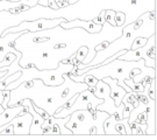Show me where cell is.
I'll return each instance as SVG.
<instances>
[{
  "instance_id": "1",
  "label": "cell",
  "mask_w": 157,
  "mask_h": 140,
  "mask_svg": "<svg viewBox=\"0 0 157 140\" xmlns=\"http://www.w3.org/2000/svg\"><path fill=\"white\" fill-rule=\"evenodd\" d=\"M73 64H65L62 61L58 62L57 69H48V70H40L36 67L21 68V76L14 82H11L6 86V89L13 90L26 81L32 79H41L45 85H59L64 82L63 74L70 73L72 70Z\"/></svg>"
},
{
  "instance_id": "2",
  "label": "cell",
  "mask_w": 157,
  "mask_h": 140,
  "mask_svg": "<svg viewBox=\"0 0 157 140\" xmlns=\"http://www.w3.org/2000/svg\"><path fill=\"white\" fill-rule=\"evenodd\" d=\"M108 116L109 113L100 110H97L95 116L91 114L87 110H76L70 114L65 126L72 131V134H87L92 126H97L101 134H105L104 120Z\"/></svg>"
},
{
  "instance_id": "3",
  "label": "cell",
  "mask_w": 157,
  "mask_h": 140,
  "mask_svg": "<svg viewBox=\"0 0 157 140\" xmlns=\"http://www.w3.org/2000/svg\"><path fill=\"white\" fill-rule=\"evenodd\" d=\"M67 19L64 18H56V19H37V20H25L21 23L11 28H7L1 36H5L8 33H17V32H29V33H35V32H42L47 29H52L56 26L61 25V22L65 21Z\"/></svg>"
},
{
  "instance_id": "4",
  "label": "cell",
  "mask_w": 157,
  "mask_h": 140,
  "mask_svg": "<svg viewBox=\"0 0 157 140\" xmlns=\"http://www.w3.org/2000/svg\"><path fill=\"white\" fill-rule=\"evenodd\" d=\"M109 94H111V89H109L108 84L105 83L102 79H98V82L95 84V91L93 95H94L95 97H98V98H101L104 102L97 106V110L105 111V112H107V113H109V114L115 113V112H121V113H122L124 104L121 102V104L117 106V105L114 104L113 98L109 96Z\"/></svg>"
},
{
  "instance_id": "5",
  "label": "cell",
  "mask_w": 157,
  "mask_h": 140,
  "mask_svg": "<svg viewBox=\"0 0 157 140\" xmlns=\"http://www.w3.org/2000/svg\"><path fill=\"white\" fill-rule=\"evenodd\" d=\"M154 45H156V35H155V33L151 34L150 38H148V41H147V43L144 46H142L140 48H136V49H128V50L124 51V54H121L119 56V58L124 60V61H137L140 58H143L144 64L147 67L156 68V58H151L148 54V49Z\"/></svg>"
},
{
  "instance_id": "6",
  "label": "cell",
  "mask_w": 157,
  "mask_h": 140,
  "mask_svg": "<svg viewBox=\"0 0 157 140\" xmlns=\"http://www.w3.org/2000/svg\"><path fill=\"white\" fill-rule=\"evenodd\" d=\"M61 28L64 29H72V28H83L91 34H99L102 30V26L93 22L92 20H65L61 22Z\"/></svg>"
},
{
  "instance_id": "7",
  "label": "cell",
  "mask_w": 157,
  "mask_h": 140,
  "mask_svg": "<svg viewBox=\"0 0 157 140\" xmlns=\"http://www.w3.org/2000/svg\"><path fill=\"white\" fill-rule=\"evenodd\" d=\"M33 117L30 112H26L25 114H20L12 119L10 123L14 127V134H29V129Z\"/></svg>"
},
{
  "instance_id": "8",
  "label": "cell",
  "mask_w": 157,
  "mask_h": 140,
  "mask_svg": "<svg viewBox=\"0 0 157 140\" xmlns=\"http://www.w3.org/2000/svg\"><path fill=\"white\" fill-rule=\"evenodd\" d=\"M26 112H28V106L27 105L17 104V105L6 107L5 110L2 111V113H0V126L10 123L14 117L20 116V114H25Z\"/></svg>"
},
{
  "instance_id": "9",
  "label": "cell",
  "mask_w": 157,
  "mask_h": 140,
  "mask_svg": "<svg viewBox=\"0 0 157 140\" xmlns=\"http://www.w3.org/2000/svg\"><path fill=\"white\" fill-rule=\"evenodd\" d=\"M105 83L108 84V86H109V89H111V94L109 96L113 98V101H114V104L118 106L121 104V101H122V97L124 96V94L127 92L126 90L122 88V86H120L118 84V79L117 78H112V77H109V76H106V77H104V78H101Z\"/></svg>"
},
{
  "instance_id": "10",
  "label": "cell",
  "mask_w": 157,
  "mask_h": 140,
  "mask_svg": "<svg viewBox=\"0 0 157 140\" xmlns=\"http://www.w3.org/2000/svg\"><path fill=\"white\" fill-rule=\"evenodd\" d=\"M147 135H156V99H151L147 107Z\"/></svg>"
},
{
  "instance_id": "11",
  "label": "cell",
  "mask_w": 157,
  "mask_h": 140,
  "mask_svg": "<svg viewBox=\"0 0 157 140\" xmlns=\"http://www.w3.org/2000/svg\"><path fill=\"white\" fill-rule=\"evenodd\" d=\"M143 92L149 96L151 99H156V78H152L150 83L144 84Z\"/></svg>"
},
{
  "instance_id": "12",
  "label": "cell",
  "mask_w": 157,
  "mask_h": 140,
  "mask_svg": "<svg viewBox=\"0 0 157 140\" xmlns=\"http://www.w3.org/2000/svg\"><path fill=\"white\" fill-rule=\"evenodd\" d=\"M124 84H127V86L130 88L132 91H134V92H140V91H143V88H144V85L141 83H136L133 81V78H126L124 79Z\"/></svg>"
},
{
  "instance_id": "13",
  "label": "cell",
  "mask_w": 157,
  "mask_h": 140,
  "mask_svg": "<svg viewBox=\"0 0 157 140\" xmlns=\"http://www.w3.org/2000/svg\"><path fill=\"white\" fill-rule=\"evenodd\" d=\"M147 41H148V38H144V36H136L134 40H133V42H132V45H130V49H136V48H140L142 46H144L147 43Z\"/></svg>"
},
{
  "instance_id": "14",
  "label": "cell",
  "mask_w": 157,
  "mask_h": 140,
  "mask_svg": "<svg viewBox=\"0 0 157 140\" xmlns=\"http://www.w3.org/2000/svg\"><path fill=\"white\" fill-rule=\"evenodd\" d=\"M114 20H115V25L118 27H124V21H126V14L122 11H115Z\"/></svg>"
},
{
  "instance_id": "15",
  "label": "cell",
  "mask_w": 157,
  "mask_h": 140,
  "mask_svg": "<svg viewBox=\"0 0 157 140\" xmlns=\"http://www.w3.org/2000/svg\"><path fill=\"white\" fill-rule=\"evenodd\" d=\"M87 53H89V47L83 46V47H80L78 50L75 53V56H76V58H77L79 62L83 63V61H84L86 55H87Z\"/></svg>"
},
{
  "instance_id": "16",
  "label": "cell",
  "mask_w": 157,
  "mask_h": 140,
  "mask_svg": "<svg viewBox=\"0 0 157 140\" xmlns=\"http://www.w3.org/2000/svg\"><path fill=\"white\" fill-rule=\"evenodd\" d=\"M114 17H115V11L114 10H105V20L109 23L111 26L115 27V20H114Z\"/></svg>"
},
{
  "instance_id": "17",
  "label": "cell",
  "mask_w": 157,
  "mask_h": 140,
  "mask_svg": "<svg viewBox=\"0 0 157 140\" xmlns=\"http://www.w3.org/2000/svg\"><path fill=\"white\" fill-rule=\"evenodd\" d=\"M147 124H139L137 126L132 129V135H146Z\"/></svg>"
},
{
  "instance_id": "18",
  "label": "cell",
  "mask_w": 157,
  "mask_h": 140,
  "mask_svg": "<svg viewBox=\"0 0 157 140\" xmlns=\"http://www.w3.org/2000/svg\"><path fill=\"white\" fill-rule=\"evenodd\" d=\"M0 134H14V127L11 123L0 126Z\"/></svg>"
},
{
  "instance_id": "19",
  "label": "cell",
  "mask_w": 157,
  "mask_h": 140,
  "mask_svg": "<svg viewBox=\"0 0 157 140\" xmlns=\"http://www.w3.org/2000/svg\"><path fill=\"white\" fill-rule=\"evenodd\" d=\"M124 111H122V118H128L130 111L134 109V105L128 103V102H124Z\"/></svg>"
},
{
  "instance_id": "20",
  "label": "cell",
  "mask_w": 157,
  "mask_h": 140,
  "mask_svg": "<svg viewBox=\"0 0 157 140\" xmlns=\"http://www.w3.org/2000/svg\"><path fill=\"white\" fill-rule=\"evenodd\" d=\"M10 99H11V90L5 89L4 90V101L1 103V105L4 106V109L8 107V102H10Z\"/></svg>"
},
{
  "instance_id": "21",
  "label": "cell",
  "mask_w": 157,
  "mask_h": 140,
  "mask_svg": "<svg viewBox=\"0 0 157 140\" xmlns=\"http://www.w3.org/2000/svg\"><path fill=\"white\" fill-rule=\"evenodd\" d=\"M92 21L102 26L104 23L106 22V20H105V10H104V11H101L100 13H99V15H98V17H95L94 19H92Z\"/></svg>"
},
{
  "instance_id": "22",
  "label": "cell",
  "mask_w": 157,
  "mask_h": 140,
  "mask_svg": "<svg viewBox=\"0 0 157 140\" xmlns=\"http://www.w3.org/2000/svg\"><path fill=\"white\" fill-rule=\"evenodd\" d=\"M20 2L22 5H27L29 8H32V7L37 5V0H20Z\"/></svg>"
},
{
  "instance_id": "23",
  "label": "cell",
  "mask_w": 157,
  "mask_h": 140,
  "mask_svg": "<svg viewBox=\"0 0 157 140\" xmlns=\"http://www.w3.org/2000/svg\"><path fill=\"white\" fill-rule=\"evenodd\" d=\"M49 134H61V129H59V126L57 125L56 123L52 124V126H51V130H50V133Z\"/></svg>"
},
{
  "instance_id": "24",
  "label": "cell",
  "mask_w": 157,
  "mask_h": 140,
  "mask_svg": "<svg viewBox=\"0 0 157 140\" xmlns=\"http://www.w3.org/2000/svg\"><path fill=\"white\" fill-rule=\"evenodd\" d=\"M108 45H109V41H108V40H105L104 42H101V43H99L97 47H94V50L98 51V50H101V49H105Z\"/></svg>"
},
{
  "instance_id": "25",
  "label": "cell",
  "mask_w": 157,
  "mask_h": 140,
  "mask_svg": "<svg viewBox=\"0 0 157 140\" xmlns=\"http://www.w3.org/2000/svg\"><path fill=\"white\" fill-rule=\"evenodd\" d=\"M37 5L43 7H49V0H37Z\"/></svg>"
},
{
  "instance_id": "26",
  "label": "cell",
  "mask_w": 157,
  "mask_h": 140,
  "mask_svg": "<svg viewBox=\"0 0 157 140\" xmlns=\"http://www.w3.org/2000/svg\"><path fill=\"white\" fill-rule=\"evenodd\" d=\"M4 101V90H0V104Z\"/></svg>"
},
{
  "instance_id": "27",
  "label": "cell",
  "mask_w": 157,
  "mask_h": 140,
  "mask_svg": "<svg viewBox=\"0 0 157 140\" xmlns=\"http://www.w3.org/2000/svg\"><path fill=\"white\" fill-rule=\"evenodd\" d=\"M4 110H5V109H4V106L0 104V113H2V111H4Z\"/></svg>"
}]
</instances>
